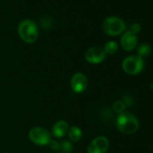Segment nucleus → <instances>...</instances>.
Listing matches in <instances>:
<instances>
[{
  "label": "nucleus",
  "instance_id": "f03ea898",
  "mask_svg": "<svg viewBox=\"0 0 153 153\" xmlns=\"http://www.w3.org/2000/svg\"><path fill=\"white\" fill-rule=\"evenodd\" d=\"M116 127L117 129L125 134H132L135 133L139 127V120L135 115L131 113H123L117 116L116 119Z\"/></svg>",
  "mask_w": 153,
  "mask_h": 153
},
{
  "label": "nucleus",
  "instance_id": "6ab92c4d",
  "mask_svg": "<svg viewBox=\"0 0 153 153\" xmlns=\"http://www.w3.org/2000/svg\"><path fill=\"white\" fill-rule=\"evenodd\" d=\"M5 153H9V152H5Z\"/></svg>",
  "mask_w": 153,
  "mask_h": 153
},
{
  "label": "nucleus",
  "instance_id": "4468645a",
  "mask_svg": "<svg viewBox=\"0 0 153 153\" xmlns=\"http://www.w3.org/2000/svg\"><path fill=\"white\" fill-rule=\"evenodd\" d=\"M126 105H124V103L123 102V100H117L114 103L113 105V109L115 113H117L118 114H121L123 113H124Z\"/></svg>",
  "mask_w": 153,
  "mask_h": 153
},
{
  "label": "nucleus",
  "instance_id": "9d476101",
  "mask_svg": "<svg viewBox=\"0 0 153 153\" xmlns=\"http://www.w3.org/2000/svg\"><path fill=\"white\" fill-rule=\"evenodd\" d=\"M68 129H69V126H68V122L64 120H59V121H57L53 124L51 134L56 139H60V138H63L66 134H68Z\"/></svg>",
  "mask_w": 153,
  "mask_h": 153
},
{
  "label": "nucleus",
  "instance_id": "39448f33",
  "mask_svg": "<svg viewBox=\"0 0 153 153\" xmlns=\"http://www.w3.org/2000/svg\"><path fill=\"white\" fill-rule=\"evenodd\" d=\"M28 138L33 143L39 146H44L48 145L51 140V134L43 127H33L29 131Z\"/></svg>",
  "mask_w": 153,
  "mask_h": 153
},
{
  "label": "nucleus",
  "instance_id": "9b49d317",
  "mask_svg": "<svg viewBox=\"0 0 153 153\" xmlns=\"http://www.w3.org/2000/svg\"><path fill=\"white\" fill-rule=\"evenodd\" d=\"M68 135L71 141H79L82 137V130L79 126H71L68 129Z\"/></svg>",
  "mask_w": 153,
  "mask_h": 153
},
{
  "label": "nucleus",
  "instance_id": "2eb2a0df",
  "mask_svg": "<svg viewBox=\"0 0 153 153\" xmlns=\"http://www.w3.org/2000/svg\"><path fill=\"white\" fill-rule=\"evenodd\" d=\"M59 149H60L64 153H69L72 149V145L69 141L64 140V141L59 143Z\"/></svg>",
  "mask_w": 153,
  "mask_h": 153
},
{
  "label": "nucleus",
  "instance_id": "ddd939ff",
  "mask_svg": "<svg viewBox=\"0 0 153 153\" xmlns=\"http://www.w3.org/2000/svg\"><path fill=\"white\" fill-rule=\"evenodd\" d=\"M103 49H104L105 52L106 53V55L107 54L112 55V54H114L118 51V44H117V42H115L114 41H109L105 43V45Z\"/></svg>",
  "mask_w": 153,
  "mask_h": 153
},
{
  "label": "nucleus",
  "instance_id": "a211bd4d",
  "mask_svg": "<svg viewBox=\"0 0 153 153\" xmlns=\"http://www.w3.org/2000/svg\"><path fill=\"white\" fill-rule=\"evenodd\" d=\"M123 102L124 105H127V106H130V105H132V99H131L129 96H125L124 98H123Z\"/></svg>",
  "mask_w": 153,
  "mask_h": 153
},
{
  "label": "nucleus",
  "instance_id": "dca6fc26",
  "mask_svg": "<svg viewBox=\"0 0 153 153\" xmlns=\"http://www.w3.org/2000/svg\"><path fill=\"white\" fill-rule=\"evenodd\" d=\"M140 30H141V26H140V25L139 23H134V24H132V25H131V27H130V30H129V31H131V33H133L137 34Z\"/></svg>",
  "mask_w": 153,
  "mask_h": 153
},
{
  "label": "nucleus",
  "instance_id": "0eeeda50",
  "mask_svg": "<svg viewBox=\"0 0 153 153\" xmlns=\"http://www.w3.org/2000/svg\"><path fill=\"white\" fill-rule=\"evenodd\" d=\"M109 148V140L105 136L95 138L88 147V153H106Z\"/></svg>",
  "mask_w": 153,
  "mask_h": 153
},
{
  "label": "nucleus",
  "instance_id": "7ed1b4c3",
  "mask_svg": "<svg viewBox=\"0 0 153 153\" xmlns=\"http://www.w3.org/2000/svg\"><path fill=\"white\" fill-rule=\"evenodd\" d=\"M102 29L104 33L109 36H118L124 33L126 25L124 21L118 16H109L104 20Z\"/></svg>",
  "mask_w": 153,
  "mask_h": 153
},
{
  "label": "nucleus",
  "instance_id": "6e6552de",
  "mask_svg": "<svg viewBox=\"0 0 153 153\" xmlns=\"http://www.w3.org/2000/svg\"><path fill=\"white\" fill-rule=\"evenodd\" d=\"M106 58V53L101 47H91L85 53V59L90 64H99Z\"/></svg>",
  "mask_w": 153,
  "mask_h": 153
},
{
  "label": "nucleus",
  "instance_id": "f8f14e48",
  "mask_svg": "<svg viewBox=\"0 0 153 153\" xmlns=\"http://www.w3.org/2000/svg\"><path fill=\"white\" fill-rule=\"evenodd\" d=\"M150 51H151V48H150L149 44H148L146 42H143V43L140 44L138 49H137L138 56H140L141 58L149 56L150 54Z\"/></svg>",
  "mask_w": 153,
  "mask_h": 153
},
{
  "label": "nucleus",
  "instance_id": "f3484780",
  "mask_svg": "<svg viewBox=\"0 0 153 153\" xmlns=\"http://www.w3.org/2000/svg\"><path fill=\"white\" fill-rule=\"evenodd\" d=\"M48 146L51 149H53V150H58L59 149V143L56 140H50V142L48 143Z\"/></svg>",
  "mask_w": 153,
  "mask_h": 153
},
{
  "label": "nucleus",
  "instance_id": "1a4fd4ad",
  "mask_svg": "<svg viewBox=\"0 0 153 153\" xmlns=\"http://www.w3.org/2000/svg\"><path fill=\"white\" fill-rule=\"evenodd\" d=\"M120 42H121V46L124 51H131L136 48L138 44V38L135 33L128 30L123 33Z\"/></svg>",
  "mask_w": 153,
  "mask_h": 153
},
{
  "label": "nucleus",
  "instance_id": "423d86ee",
  "mask_svg": "<svg viewBox=\"0 0 153 153\" xmlns=\"http://www.w3.org/2000/svg\"><path fill=\"white\" fill-rule=\"evenodd\" d=\"M88 85V78L86 76V75H84L81 72L75 73L70 79V87L75 93L78 94L83 93L87 89Z\"/></svg>",
  "mask_w": 153,
  "mask_h": 153
},
{
  "label": "nucleus",
  "instance_id": "20e7f679",
  "mask_svg": "<svg viewBox=\"0 0 153 153\" xmlns=\"http://www.w3.org/2000/svg\"><path fill=\"white\" fill-rule=\"evenodd\" d=\"M122 67L126 74L134 76L142 71L144 68V61L143 59L138 55H131L123 59Z\"/></svg>",
  "mask_w": 153,
  "mask_h": 153
},
{
  "label": "nucleus",
  "instance_id": "f257e3e1",
  "mask_svg": "<svg viewBox=\"0 0 153 153\" xmlns=\"http://www.w3.org/2000/svg\"><path fill=\"white\" fill-rule=\"evenodd\" d=\"M17 31L20 39L25 43H34L38 39L39 31L37 25L30 19L22 21L18 25Z\"/></svg>",
  "mask_w": 153,
  "mask_h": 153
}]
</instances>
